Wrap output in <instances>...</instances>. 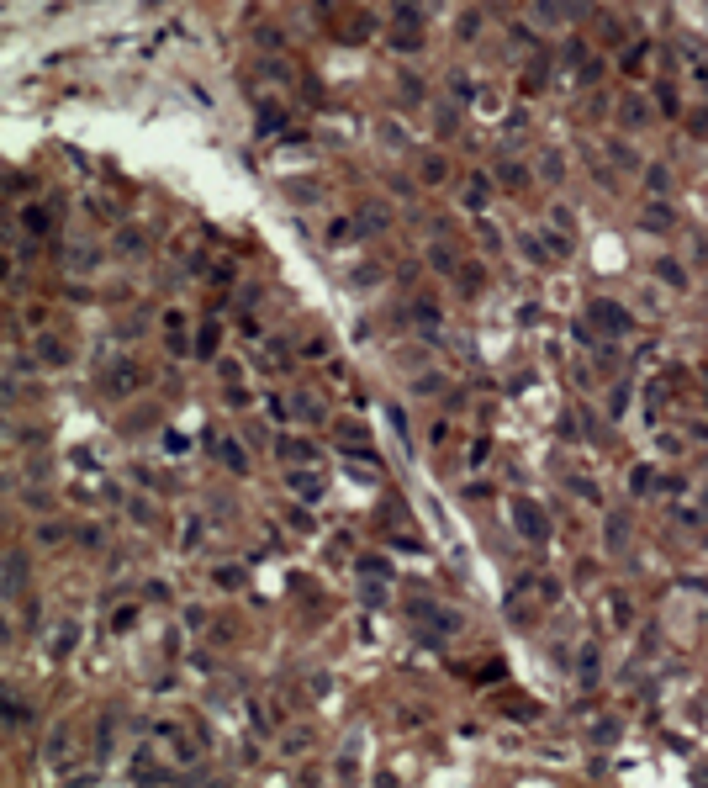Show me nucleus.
Listing matches in <instances>:
<instances>
[{
	"mask_svg": "<svg viewBox=\"0 0 708 788\" xmlns=\"http://www.w3.org/2000/svg\"><path fill=\"white\" fill-rule=\"evenodd\" d=\"M592 323H598L602 334H629V328H635V318H629V312L619 307V302H608V297H598V302H592Z\"/></svg>",
	"mask_w": 708,
	"mask_h": 788,
	"instance_id": "obj_1",
	"label": "nucleus"
},
{
	"mask_svg": "<svg viewBox=\"0 0 708 788\" xmlns=\"http://www.w3.org/2000/svg\"><path fill=\"white\" fill-rule=\"evenodd\" d=\"M132 386H138V370H132V365L111 370V392H132Z\"/></svg>",
	"mask_w": 708,
	"mask_h": 788,
	"instance_id": "obj_5",
	"label": "nucleus"
},
{
	"mask_svg": "<svg viewBox=\"0 0 708 788\" xmlns=\"http://www.w3.org/2000/svg\"><path fill=\"white\" fill-rule=\"evenodd\" d=\"M513 514H518V529H523L528 540H544V535H550V524L540 519V508H534V502H518Z\"/></svg>",
	"mask_w": 708,
	"mask_h": 788,
	"instance_id": "obj_2",
	"label": "nucleus"
},
{
	"mask_svg": "<svg viewBox=\"0 0 708 788\" xmlns=\"http://www.w3.org/2000/svg\"><path fill=\"white\" fill-rule=\"evenodd\" d=\"M423 180L439 185V180H445V159H423Z\"/></svg>",
	"mask_w": 708,
	"mask_h": 788,
	"instance_id": "obj_8",
	"label": "nucleus"
},
{
	"mask_svg": "<svg viewBox=\"0 0 708 788\" xmlns=\"http://www.w3.org/2000/svg\"><path fill=\"white\" fill-rule=\"evenodd\" d=\"M291 487L307 492V498H317V492H323V481H317V477H301V471H291Z\"/></svg>",
	"mask_w": 708,
	"mask_h": 788,
	"instance_id": "obj_6",
	"label": "nucleus"
},
{
	"mask_svg": "<svg viewBox=\"0 0 708 788\" xmlns=\"http://www.w3.org/2000/svg\"><path fill=\"white\" fill-rule=\"evenodd\" d=\"M391 22H396V27H407V32H412V27H418V22H423V11H418V0H396V11H391Z\"/></svg>",
	"mask_w": 708,
	"mask_h": 788,
	"instance_id": "obj_3",
	"label": "nucleus"
},
{
	"mask_svg": "<svg viewBox=\"0 0 708 788\" xmlns=\"http://www.w3.org/2000/svg\"><path fill=\"white\" fill-rule=\"evenodd\" d=\"M666 223H672V212H666V206H650V212H645V227H666Z\"/></svg>",
	"mask_w": 708,
	"mask_h": 788,
	"instance_id": "obj_9",
	"label": "nucleus"
},
{
	"mask_svg": "<svg viewBox=\"0 0 708 788\" xmlns=\"http://www.w3.org/2000/svg\"><path fill=\"white\" fill-rule=\"evenodd\" d=\"M645 185H650V191H656V196H660V191H666V169H660V164H656V169H650V180H645Z\"/></svg>",
	"mask_w": 708,
	"mask_h": 788,
	"instance_id": "obj_12",
	"label": "nucleus"
},
{
	"mask_svg": "<svg viewBox=\"0 0 708 788\" xmlns=\"http://www.w3.org/2000/svg\"><path fill=\"white\" fill-rule=\"evenodd\" d=\"M37 355L48 360V365H59V360H64V349H59V339H37Z\"/></svg>",
	"mask_w": 708,
	"mask_h": 788,
	"instance_id": "obj_7",
	"label": "nucleus"
},
{
	"mask_svg": "<svg viewBox=\"0 0 708 788\" xmlns=\"http://www.w3.org/2000/svg\"><path fill=\"white\" fill-rule=\"evenodd\" d=\"M48 227H53L48 206H27V233H48Z\"/></svg>",
	"mask_w": 708,
	"mask_h": 788,
	"instance_id": "obj_4",
	"label": "nucleus"
},
{
	"mask_svg": "<svg viewBox=\"0 0 708 788\" xmlns=\"http://www.w3.org/2000/svg\"><path fill=\"white\" fill-rule=\"evenodd\" d=\"M660 281H672V286H687V275L677 270V265H660Z\"/></svg>",
	"mask_w": 708,
	"mask_h": 788,
	"instance_id": "obj_11",
	"label": "nucleus"
},
{
	"mask_svg": "<svg viewBox=\"0 0 708 788\" xmlns=\"http://www.w3.org/2000/svg\"><path fill=\"white\" fill-rule=\"evenodd\" d=\"M629 487H635V492H650V466H640L635 477H629Z\"/></svg>",
	"mask_w": 708,
	"mask_h": 788,
	"instance_id": "obj_10",
	"label": "nucleus"
}]
</instances>
